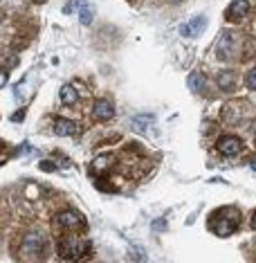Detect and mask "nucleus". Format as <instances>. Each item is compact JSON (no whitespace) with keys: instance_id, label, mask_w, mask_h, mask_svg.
<instances>
[{"instance_id":"nucleus-4","label":"nucleus","mask_w":256,"mask_h":263,"mask_svg":"<svg viewBox=\"0 0 256 263\" xmlns=\"http://www.w3.org/2000/svg\"><path fill=\"white\" fill-rule=\"evenodd\" d=\"M236 50V31H223L216 41V56L221 61H227Z\"/></svg>"},{"instance_id":"nucleus-13","label":"nucleus","mask_w":256,"mask_h":263,"mask_svg":"<svg viewBox=\"0 0 256 263\" xmlns=\"http://www.w3.org/2000/svg\"><path fill=\"white\" fill-rule=\"evenodd\" d=\"M236 72H232V70H223V72H218V77H216V83L223 88V90H234V86H236Z\"/></svg>"},{"instance_id":"nucleus-1","label":"nucleus","mask_w":256,"mask_h":263,"mask_svg":"<svg viewBox=\"0 0 256 263\" xmlns=\"http://www.w3.org/2000/svg\"><path fill=\"white\" fill-rule=\"evenodd\" d=\"M238 220H240L238 209H234V207L218 209V214H213V216L209 218V229L216 232L218 236H229L238 227Z\"/></svg>"},{"instance_id":"nucleus-17","label":"nucleus","mask_w":256,"mask_h":263,"mask_svg":"<svg viewBox=\"0 0 256 263\" xmlns=\"http://www.w3.org/2000/svg\"><path fill=\"white\" fill-rule=\"evenodd\" d=\"M245 86L252 88V90H256V68H252V70L245 75Z\"/></svg>"},{"instance_id":"nucleus-21","label":"nucleus","mask_w":256,"mask_h":263,"mask_svg":"<svg viewBox=\"0 0 256 263\" xmlns=\"http://www.w3.org/2000/svg\"><path fill=\"white\" fill-rule=\"evenodd\" d=\"M252 227L256 229V212H254V216H252Z\"/></svg>"},{"instance_id":"nucleus-2","label":"nucleus","mask_w":256,"mask_h":263,"mask_svg":"<svg viewBox=\"0 0 256 263\" xmlns=\"http://www.w3.org/2000/svg\"><path fill=\"white\" fill-rule=\"evenodd\" d=\"M88 250H90V245L81 243V241L75 239V236H65V239L59 241V254H61V259H65V261L81 259Z\"/></svg>"},{"instance_id":"nucleus-18","label":"nucleus","mask_w":256,"mask_h":263,"mask_svg":"<svg viewBox=\"0 0 256 263\" xmlns=\"http://www.w3.org/2000/svg\"><path fill=\"white\" fill-rule=\"evenodd\" d=\"M83 5H86V0H70V3H67L65 7H63V12H65V14H70L72 9H81Z\"/></svg>"},{"instance_id":"nucleus-5","label":"nucleus","mask_w":256,"mask_h":263,"mask_svg":"<svg viewBox=\"0 0 256 263\" xmlns=\"http://www.w3.org/2000/svg\"><path fill=\"white\" fill-rule=\"evenodd\" d=\"M43 248H45V236L41 229H32V232H27L23 236V252H27V254H39Z\"/></svg>"},{"instance_id":"nucleus-7","label":"nucleus","mask_w":256,"mask_h":263,"mask_svg":"<svg viewBox=\"0 0 256 263\" xmlns=\"http://www.w3.org/2000/svg\"><path fill=\"white\" fill-rule=\"evenodd\" d=\"M207 27V18L205 16H196V18H191L189 23H185L180 27V34L182 36H187V39H193V36H198V34H202Z\"/></svg>"},{"instance_id":"nucleus-6","label":"nucleus","mask_w":256,"mask_h":263,"mask_svg":"<svg viewBox=\"0 0 256 263\" xmlns=\"http://www.w3.org/2000/svg\"><path fill=\"white\" fill-rule=\"evenodd\" d=\"M240 149H243V144H240V140L236 135H223L221 142H218V151L225 157H236L240 153Z\"/></svg>"},{"instance_id":"nucleus-12","label":"nucleus","mask_w":256,"mask_h":263,"mask_svg":"<svg viewBox=\"0 0 256 263\" xmlns=\"http://www.w3.org/2000/svg\"><path fill=\"white\" fill-rule=\"evenodd\" d=\"M113 165H115V157H113V155H99V157H95V160H92L90 171H92V173H99V176H103V173L111 171Z\"/></svg>"},{"instance_id":"nucleus-3","label":"nucleus","mask_w":256,"mask_h":263,"mask_svg":"<svg viewBox=\"0 0 256 263\" xmlns=\"http://www.w3.org/2000/svg\"><path fill=\"white\" fill-rule=\"evenodd\" d=\"M56 223H59V227H63V229H86L88 227V223H86V218L81 216L77 209H65V212H61L59 216H56Z\"/></svg>"},{"instance_id":"nucleus-22","label":"nucleus","mask_w":256,"mask_h":263,"mask_svg":"<svg viewBox=\"0 0 256 263\" xmlns=\"http://www.w3.org/2000/svg\"><path fill=\"white\" fill-rule=\"evenodd\" d=\"M252 169L256 171V157H254V160H252Z\"/></svg>"},{"instance_id":"nucleus-16","label":"nucleus","mask_w":256,"mask_h":263,"mask_svg":"<svg viewBox=\"0 0 256 263\" xmlns=\"http://www.w3.org/2000/svg\"><path fill=\"white\" fill-rule=\"evenodd\" d=\"M79 14H81V16H79L81 23H83V25H90V23H92V16H95V9H92L90 5H83V7L79 9Z\"/></svg>"},{"instance_id":"nucleus-19","label":"nucleus","mask_w":256,"mask_h":263,"mask_svg":"<svg viewBox=\"0 0 256 263\" xmlns=\"http://www.w3.org/2000/svg\"><path fill=\"white\" fill-rule=\"evenodd\" d=\"M130 252H133V259H137V261H144L146 259V254L142 250H139V245H133V248H130Z\"/></svg>"},{"instance_id":"nucleus-20","label":"nucleus","mask_w":256,"mask_h":263,"mask_svg":"<svg viewBox=\"0 0 256 263\" xmlns=\"http://www.w3.org/2000/svg\"><path fill=\"white\" fill-rule=\"evenodd\" d=\"M7 79H9V72L7 70H0V88L7 83Z\"/></svg>"},{"instance_id":"nucleus-8","label":"nucleus","mask_w":256,"mask_h":263,"mask_svg":"<svg viewBox=\"0 0 256 263\" xmlns=\"http://www.w3.org/2000/svg\"><path fill=\"white\" fill-rule=\"evenodd\" d=\"M153 126H155L153 115H137V117L133 119V130L139 135H149L151 130H153Z\"/></svg>"},{"instance_id":"nucleus-15","label":"nucleus","mask_w":256,"mask_h":263,"mask_svg":"<svg viewBox=\"0 0 256 263\" xmlns=\"http://www.w3.org/2000/svg\"><path fill=\"white\" fill-rule=\"evenodd\" d=\"M59 94H61V102H63L65 106H75L77 99H79V92L75 90V86H63Z\"/></svg>"},{"instance_id":"nucleus-14","label":"nucleus","mask_w":256,"mask_h":263,"mask_svg":"<svg viewBox=\"0 0 256 263\" xmlns=\"http://www.w3.org/2000/svg\"><path fill=\"white\" fill-rule=\"evenodd\" d=\"M205 83H207V79L202 72H191L189 79H187V86H189L191 92H202L205 90Z\"/></svg>"},{"instance_id":"nucleus-9","label":"nucleus","mask_w":256,"mask_h":263,"mask_svg":"<svg viewBox=\"0 0 256 263\" xmlns=\"http://www.w3.org/2000/svg\"><path fill=\"white\" fill-rule=\"evenodd\" d=\"M54 133L61 135V138H67V135H77L79 133V126L72 119H65V117H59L54 122Z\"/></svg>"},{"instance_id":"nucleus-11","label":"nucleus","mask_w":256,"mask_h":263,"mask_svg":"<svg viewBox=\"0 0 256 263\" xmlns=\"http://www.w3.org/2000/svg\"><path fill=\"white\" fill-rule=\"evenodd\" d=\"M92 115H95V119H99V122H108V119L115 117V106L111 102H97L95 108H92Z\"/></svg>"},{"instance_id":"nucleus-10","label":"nucleus","mask_w":256,"mask_h":263,"mask_svg":"<svg viewBox=\"0 0 256 263\" xmlns=\"http://www.w3.org/2000/svg\"><path fill=\"white\" fill-rule=\"evenodd\" d=\"M249 14V3L247 0H234L227 7V20H240L243 16Z\"/></svg>"}]
</instances>
